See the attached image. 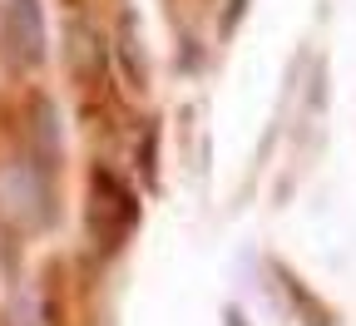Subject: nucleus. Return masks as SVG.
I'll return each mask as SVG.
<instances>
[{"label": "nucleus", "instance_id": "f257e3e1", "mask_svg": "<svg viewBox=\"0 0 356 326\" xmlns=\"http://www.w3.org/2000/svg\"><path fill=\"white\" fill-rule=\"evenodd\" d=\"M44 10L40 0H6L0 6V70L6 74H35L44 65Z\"/></svg>", "mask_w": 356, "mask_h": 326}, {"label": "nucleus", "instance_id": "f03ea898", "mask_svg": "<svg viewBox=\"0 0 356 326\" xmlns=\"http://www.w3.org/2000/svg\"><path fill=\"white\" fill-rule=\"evenodd\" d=\"M0 198H6L20 218H30V222H44V183H40V173H35V163H15V168H6L0 173Z\"/></svg>", "mask_w": 356, "mask_h": 326}, {"label": "nucleus", "instance_id": "7ed1b4c3", "mask_svg": "<svg viewBox=\"0 0 356 326\" xmlns=\"http://www.w3.org/2000/svg\"><path fill=\"white\" fill-rule=\"evenodd\" d=\"M10 326H55V321H50V307H44V297H40L35 287L15 292V302H10Z\"/></svg>", "mask_w": 356, "mask_h": 326}]
</instances>
